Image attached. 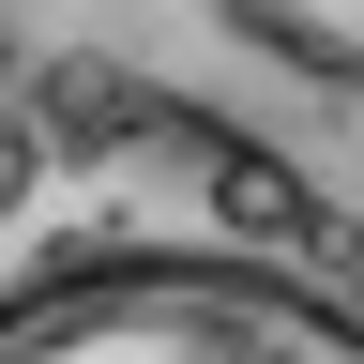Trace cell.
<instances>
[{"label": "cell", "instance_id": "obj_1", "mask_svg": "<svg viewBox=\"0 0 364 364\" xmlns=\"http://www.w3.org/2000/svg\"><path fill=\"white\" fill-rule=\"evenodd\" d=\"M0 364H364V304L258 243H107L0 289Z\"/></svg>", "mask_w": 364, "mask_h": 364}, {"label": "cell", "instance_id": "obj_2", "mask_svg": "<svg viewBox=\"0 0 364 364\" xmlns=\"http://www.w3.org/2000/svg\"><path fill=\"white\" fill-rule=\"evenodd\" d=\"M31 122H46V152H136V136H167V107L122 61H91V46H61V61L31 76Z\"/></svg>", "mask_w": 364, "mask_h": 364}, {"label": "cell", "instance_id": "obj_3", "mask_svg": "<svg viewBox=\"0 0 364 364\" xmlns=\"http://www.w3.org/2000/svg\"><path fill=\"white\" fill-rule=\"evenodd\" d=\"M228 31L273 46V61L318 76V91H364V0H228Z\"/></svg>", "mask_w": 364, "mask_h": 364}, {"label": "cell", "instance_id": "obj_4", "mask_svg": "<svg viewBox=\"0 0 364 364\" xmlns=\"http://www.w3.org/2000/svg\"><path fill=\"white\" fill-rule=\"evenodd\" d=\"M198 152H213V213L243 228L258 258L318 243V198H304V167H289V152H243V136H198Z\"/></svg>", "mask_w": 364, "mask_h": 364}, {"label": "cell", "instance_id": "obj_5", "mask_svg": "<svg viewBox=\"0 0 364 364\" xmlns=\"http://www.w3.org/2000/svg\"><path fill=\"white\" fill-rule=\"evenodd\" d=\"M46 198V122H31V76L0 61V213H31Z\"/></svg>", "mask_w": 364, "mask_h": 364}]
</instances>
